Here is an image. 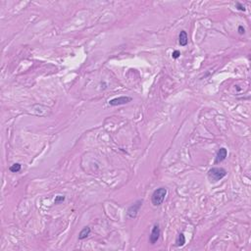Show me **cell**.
Here are the masks:
<instances>
[{
  "label": "cell",
  "mask_w": 251,
  "mask_h": 251,
  "mask_svg": "<svg viewBox=\"0 0 251 251\" xmlns=\"http://www.w3.org/2000/svg\"><path fill=\"white\" fill-rule=\"evenodd\" d=\"M227 176V171L221 167H214L208 171V179L211 182H217Z\"/></svg>",
  "instance_id": "cell-1"
},
{
  "label": "cell",
  "mask_w": 251,
  "mask_h": 251,
  "mask_svg": "<svg viewBox=\"0 0 251 251\" xmlns=\"http://www.w3.org/2000/svg\"><path fill=\"white\" fill-rule=\"evenodd\" d=\"M167 195V188L159 187L154 190L151 196V202L154 206H160L164 202L165 197Z\"/></svg>",
  "instance_id": "cell-2"
},
{
  "label": "cell",
  "mask_w": 251,
  "mask_h": 251,
  "mask_svg": "<svg viewBox=\"0 0 251 251\" xmlns=\"http://www.w3.org/2000/svg\"><path fill=\"white\" fill-rule=\"evenodd\" d=\"M141 205H142V200H137L134 204H133L132 206H129V209H128V212H127L128 216L129 218H132V219L136 218L137 216V213H138V211H140Z\"/></svg>",
  "instance_id": "cell-3"
},
{
  "label": "cell",
  "mask_w": 251,
  "mask_h": 251,
  "mask_svg": "<svg viewBox=\"0 0 251 251\" xmlns=\"http://www.w3.org/2000/svg\"><path fill=\"white\" fill-rule=\"evenodd\" d=\"M132 101V97L129 96H120V97H116L111 99L109 101V105L111 106H119V105H124L127 104V103Z\"/></svg>",
  "instance_id": "cell-4"
},
{
  "label": "cell",
  "mask_w": 251,
  "mask_h": 251,
  "mask_svg": "<svg viewBox=\"0 0 251 251\" xmlns=\"http://www.w3.org/2000/svg\"><path fill=\"white\" fill-rule=\"evenodd\" d=\"M160 234H161V231H160V228H159V225H154L153 228H152L151 231V235H150V243L151 244H155L157 241H158L159 237H160Z\"/></svg>",
  "instance_id": "cell-5"
},
{
  "label": "cell",
  "mask_w": 251,
  "mask_h": 251,
  "mask_svg": "<svg viewBox=\"0 0 251 251\" xmlns=\"http://www.w3.org/2000/svg\"><path fill=\"white\" fill-rule=\"evenodd\" d=\"M227 156H228V151L225 147L220 148L217 155H216V158H215V164H219V163L223 162V161L227 158Z\"/></svg>",
  "instance_id": "cell-6"
},
{
  "label": "cell",
  "mask_w": 251,
  "mask_h": 251,
  "mask_svg": "<svg viewBox=\"0 0 251 251\" xmlns=\"http://www.w3.org/2000/svg\"><path fill=\"white\" fill-rule=\"evenodd\" d=\"M179 42H180L181 46H186L188 42V37L187 34L186 30H182L180 34H179Z\"/></svg>",
  "instance_id": "cell-7"
},
{
  "label": "cell",
  "mask_w": 251,
  "mask_h": 251,
  "mask_svg": "<svg viewBox=\"0 0 251 251\" xmlns=\"http://www.w3.org/2000/svg\"><path fill=\"white\" fill-rule=\"evenodd\" d=\"M89 234H90V228H88V227L83 228V230L80 231V235H79V239L83 240L84 239H87V237L89 235Z\"/></svg>",
  "instance_id": "cell-8"
},
{
  "label": "cell",
  "mask_w": 251,
  "mask_h": 251,
  "mask_svg": "<svg viewBox=\"0 0 251 251\" xmlns=\"http://www.w3.org/2000/svg\"><path fill=\"white\" fill-rule=\"evenodd\" d=\"M186 243V236L183 234H180L178 235L177 239H176V245L178 247H182Z\"/></svg>",
  "instance_id": "cell-9"
},
{
  "label": "cell",
  "mask_w": 251,
  "mask_h": 251,
  "mask_svg": "<svg viewBox=\"0 0 251 251\" xmlns=\"http://www.w3.org/2000/svg\"><path fill=\"white\" fill-rule=\"evenodd\" d=\"M21 168H22L21 164H19V163H15V164H13L10 168H9V170H10V171H11L12 173H18V172L21 171Z\"/></svg>",
  "instance_id": "cell-10"
},
{
  "label": "cell",
  "mask_w": 251,
  "mask_h": 251,
  "mask_svg": "<svg viewBox=\"0 0 251 251\" xmlns=\"http://www.w3.org/2000/svg\"><path fill=\"white\" fill-rule=\"evenodd\" d=\"M64 200H65V196L64 195H58V196H56V198L54 200V203L55 204H59V203L63 202Z\"/></svg>",
  "instance_id": "cell-11"
},
{
  "label": "cell",
  "mask_w": 251,
  "mask_h": 251,
  "mask_svg": "<svg viewBox=\"0 0 251 251\" xmlns=\"http://www.w3.org/2000/svg\"><path fill=\"white\" fill-rule=\"evenodd\" d=\"M235 7H236V9H237V10H239V11L245 12V10H246L245 7H244V6L242 5V4H241V3H239V2H236V3H235Z\"/></svg>",
  "instance_id": "cell-12"
},
{
  "label": "cell",
  "mask_w": 251,
  "mask_h": 251,
  "mask_svg": "<svg viewBox=\"0 0 251 251\" xmlns=\"http://www.w3.org/2000/svg\"><path fill=\"white\" fill-rule=\"evenodd\" d=\"M180 56H181V52L179 50H175L173 52V54H172V57L174 58V59H177V58H179Z\"/></svg>",
  "instance_id": "cell-13"
},
{
  "label": "cell",
  "mask_w": 251,
  "mask_h": 251,
  "mask_svg": "<svg viewBox=\"0 0 251 251\" xmlns=\"http://www.w3.org/2000/svg\"><path fill=\"white\" fill-rule=\"evenodd\" d=\"M245 33V30H244V28L242 26H239V34H243Z\"/></svg>",
  "instance_id": "cell-14"
}]
</instances>
